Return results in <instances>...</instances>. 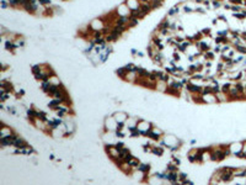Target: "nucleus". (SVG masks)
<instances>
[{
  "label": "nucleus",
  "instance_id": "f257e3e1",
  "mask_svg": "<svg viewBox=\"0 0 246 185\" xmlns=\"http://www.w3.org/2000/svg\"><path fill=\"white\" fill-rule=\"evenodd\" d=\"M137 126H138V128H139L142 136H145V133L148 132V131L153 128V125L152 123L144 121V120H142V118H138V125H137Z\"/></svg>",
  "mask_w": 246,
  "mask_h": 185
},
{
  "label": "nucleus",
  "instance_id": "f03ea898",
  "mask_svg": "<svg viewBox=\"0 0 246 185\" xmlns=\"http://www.w3.org/2000/svg\"><path fill=\"white\" fill-rule=\"evenodd\" d=\"M186 90H187L190 94H201L202 93V89L203 86L202 85H197V84H193V83H188V84L185 85Z\"/></svg>",
  "mask_w": 246,
  "mask_h": 185
},
{
  "label": "nucleus",
  "instance_id": "7ed1b4c3",
  "mask_svg": "<svg viewBox=\"0 0 246 185\" xmlns=\"http://www.w3.org/2000/svg\"><path fill=\"white\" fill-rule=\"evenodd\" d=\"M166 180L171 184L178 183V173L177 172H166Z\"/></svg>",
  "mask_w": 246,
  "mask_h": 185
},
{
  "label": "nucleus",
  "instance_id": "20e7f679",
  "mask_svg": "<svg viewBox=\"0 0 246 185\" xmlns=\"http://www.w3.org/2000/svg\"><path fill=\"white\" fill-rule=\"evenodd\" d=\"M13 146H14L15 148H25V147H28L30 145H28V143H27L25 140L22 138V137H20V136H19V137H17V138L14 141Z\"/></svg>",
  "mask_w": 246,
  "mask_h": 185
},
{
  "label": "nucleus",
  "instance_id": "39448f33",
  "mask_svg": "<svg viewBox=\"0 0 246 185\" xmlns=\"http://www.w3.org/2000/svg\"><path fill=\"white\" fill-rule=\"evenodd\" d=\"M13 132H14V131L11 130L9 126H6L5 123H3V122H1V126H0V137L9 136V135H11Z\"/></svg>",
  "mask_w": 246,
  "mask_h": 185
},
{
  "label": "nucleus",
  "instance_id": "423d86ee",
  "mask_svg": "<svg viewBox=\"0 0 246 185\" xmlns=\"http://www.w3.org/2000/svg\"><path fill=\"white\" fill-rule=\"evenodd\" d=\"M0 88H4L6 91L9 93H14V85L11 84L10 82H6L5 79H3L1 82H0Z\"/></svg>",
  "mask_w": 246,
  "mask_h": 185
},
{
  "label": "nucleus",
  "instance_id": "0eeeda50",
  "mask_svg": "<svg viewBox=\"0 0 246 185\" xmlns=\"http://www.w3.org/2000/svg\"><path fill=\"white\" fill-rule=\"evenodd\" d=\"M0 145H1L3 148L5 147H9V146H13V141H11L10 136H4V137H0Z\"/></svg>",
  "mask_w": 246,
  "mask_h": 185
},
{
  "label": "nucleus",
  "instance_id": "6e6552de",
  "mask_svg": "<svg viewBox=\"0 0 246 185\" xmlns=\"http://www.w3.org/2000/svg\"><path fill=\"white\" fill-rule=\"evenodd\" d=\"M125 4H127V6L130 10H137V9H139V6H140L139 0H127Z\"/></svg>",
  "mask_w": 246,
  "mask_h": 185
},
{
  "label": "nucleus",
  "instance_id": "1a4fd4ad",
  "mask_svg": "<svg viewBox=\"0 0 246 185\" xmlns=\"http://www.w3.org/2000/svg\"><path fill=\"white\" fill-rule=\"evenodd\" d=\"M116 74L119 77V78H122L123 80H125V79H127V75L129 74V72L125 69L124 67H122V68H118V69L116 70Z\"/></svg>",
  "mask_w": 246,
  "mask_h": 185
},
{
  "label": "nucleus",
  "instance_id": "9d476101",
  "mask_svg": "<svg viewBox=\"0 0 246 185\" xmlns=\"http://www.w3.org/2000/svg\"><path fill=\"white\" fill-rule=\"evenodd\" d=\"M137 170L143 173V174H148L149 170H150V164H149V163H140Z\"/></svg>",
  "mask_w": 246,
  "mask_h": 185
},
{
  "label": "nucleus",
  "instance_id": "9b49d317",
  "mask_svg": "<svg viewBox=\"0 0 246 185\" xmlns=\"http://www.w3.org/2000/svg\"><path fill=\"white\" fill-rule=\"evenodd\" d=\"M149 74H150V72H148L147 69H144L142 67H139V69H138V72H137V77H138V78H145V79H148L149 78Z\"/></svg>",
  "mask_w": 246,
  "mask_h": 185
},
{
  "label": "nucleus",
  "instance_id": "f8f14e48",
  "mask_svg": "<svg viewBox=\"0 0 246 185\" xmlns=\"http://www.w3.org/2000/svg\"><path fill=\"white\" fill-rule=\"evenodd\" d=\"M139 9L143 11L144 14L145 15H148L150 11L153 10V8H152V5H150V1L149 3H145V4H140V6H139Z\"/></svg>",
  "mask_w": 246,
  "mask_h": 185
},
{
  "label": "nucleus",
  "instance_id": "ddd939ff",
  "mask_svg": "<svg viewBox=\"0 0 246 185\" xmlns=\"http://www.w3.org/2000/svg\"><path fill=\"white\" fill-rule=\"evenodd\" d=\"M31 70H32V73H33V75H35V78H36V77H38L44 69L42 68V65H39V64H35V65H32Z\"/></svg>",
  "mask_w": 246,
  "mask_h": 185
},
{
  "label": "nucleus",
  "instance_id": "4468645a",
  "mask_svg": "<svg viewBox=\"0 0 246 185\" xmlns=\"http://www.w3.org/2000/svg\"><path fill=\"white\" fill-rule=\"evenodd\" d=\"M152 153L154 156H158V157H161L164 154V148L163 146H159V147H153L152 148Z\"/></svg>",
  "mask_w": 246,
  "mask_h": 185
},
{
  "label": "nucleus",
  "instance_id": "2eb2a0df",
  "mask_svg": "<svg viewBox=\"0 0 246 185\" xmlns=\"http://www.w3.org/2000/svg\"><path fill=\"white\" fill-rule=\"evenodd\" d=\"M16 48H17V45H16V43L11 42V41H6V42H5V50H8V51H10V52L14 53Z\"/></svg>",
  "mask_w": 246,
  "mask_h": 185
},
{
  "label": "nucleus",
  "instance_id": "dca6fc26",
  "mask_svg": "<svg viewBox=\"0 0 246 185\" xmlns=\"http://www.w3.org/2000/svg\"><path fill=\"white\" fill-rule=\"evenodd\" d=\"M113 117H115V120L117 122H127V118H128L127 115L122 114V112H121V114H115V115H113Z\"/></svg>",
  "mask_w": 246,
  "mask_h": 185
},
{
  "label": "nucleus",
  "instance_id": "f3484780",
  "mask_svg": "<svg viewBox=\"0 0 246 185\" xmlns=\"http://www.w3.org/2000/svg\"><path fill=\"white\" fill-rule=\"evenodd\" d=\"M167 85L172 86L173 89H177V90H180V91H181V89L185 86V85L182 84L181 82H176V80H172V82H170V83H169V84H167Z\"/></svg>",
  "mask_w": 246,
  "mask_h": 185
},
{
  "label": "nucleus",
  "instance_id": "a211bd4d",
  "mask_svg": "<svg viewBox=\"0 0 246 185\" xmlns=\"http://www.w3.org/2000/svg\"><path fill=\"white\" fill-rule=\"evenodd\" d=\"M165 93L169 94V95H173V96H178V95H180V90H177V89H173V88L170 86V85H167Z\"/></svg>",
  "mask_w": 246,
  "mask_h": 185
},
{
  "label": "nucleus",
  "instance_id": "6ab92c4d",
  "mask_svg": "<svg viewBox=\"0 0 246 185\" xmlns=\"http://www.w3.org/2000/svg\"><path fill=\"white\" fill-rule=\"evenodd\" d=\"M51 80L49 82H41V89H42V91L48 94V91H49V88H51Z\"/></svg>",
  "mask_w": 246,
  "mask_h": 185
},
{
  "label": "nucleus",
  "instance_id": "aec40b11",
  "mask_svg": "<svg viewBox=\"0 0 246 185\" xmlns=\"http://www.w3.org/2000/svg\"><path fill=\"white\" fill-rule=\"evenodd\" d=\"M234 86H235L236 89H238V91L241 94V95H244V94H246V90H245V84H242V83H240V82H236L235 84H234Z\"/></svg>",
  "mask_w": 246,
  "mask_h": 185
},
{
  "label": "nucleus",
  "instance_id": "412c9836",
  "mask_svg": "<svg viewBox=\"0 0 246 185\" xmlns=\"http://www.w3.org/2000/svg\"><path fill=\"white\" fill-rule=\"evenodd\" d=\"M202 95H209V94H213V86L212 84L211 85H204L202 89Z\"/></svg>",
  "mask_w": 246,
  "mask_h": 185
},
{
  "label": "nucleus",
  "instance_id": "4be33fe9",
  "mask_svg": "<svg viewBox=\"0 0 246 185\" xmlns=\"http://www.w3.org/2000/svg\"><path fill=\"white\" fill-rule=\"evenodd\" d=\"M231 86H233V84H231V83L228 82V83H224L223 85H220V89H221V91H223L224 94H226V95H228V93H229V90H230V88H231Z\"/></svg>",
  "mask_w": 246,
  "mask_h": 185
},
{
  "label": "nucleus",
  "instance_id": "5701e85b",
  "mask_svg": "<svg viewBox=\"0 0 246 185\" xmlns=\"http://www.w3.org/2000/svg\"><path fill=\"white\" fill-rule=\"evenodd\" d=\"M128 164H129V167H130V169H132V170H137V169H138V167H139V164H140V162H139L138 159H134V158H133V159H132Z\"/></svg>",
  "mask_w": 246,
  "mask_h": 185
},
{
  "label": "nucleus",
  "instance_id": "b1692460",
  "mask_svg": "<svg viewBox=\"0 0 246 185\" xmlns=\"http://www.w3.org/2000/svg\"><path fill=\"white\" fill-rule=\"evenodd\" d=\"M139 20H140V19H138V17H132V16H129L128 27H134V26H137L138 23H139Z\"/></svg>",
  "mask_w": 246,
  "mask_h": 185
},
{
  "label": "nucleus",
  "instance_id": "393cba45",
  "mask_svg": "<svg viewBox=\"0 0 246 185\" xmlns=\"http://www.w3.org/2000/svg\"><path fill=\"white\" fill-rule=\"evenodd\" d=\"M166 172H178V165H176L175 163H167Z\"/></svg>",
  "mask_w": 246,
  "mask_h": 185
},
{
  "label": "nucleus",
  "instance_id": "a878e982",
  "mask_svg": "<svg viewBox=\"0 0 246 185\" xmlns=\"http://www.w3.org/2000/svg\"><path fill=\"white\" fill-rule=\"evenodd\" d=\"M37 118H39L41 121H44V122H47V120H48V117H47V114H46L44 111H42V110L37 111Z\"/></svg>",
  "mask_w": 246,
  "mask_h": 185
},
{
  "label": "nucleus",
  "instance_id": "bb28decb",
  "mask_svg": "<svg viewBox=\"0 0 246 185\" xmlns=\"http://www.w3.org/2000/svg\"><path fill=\"white\" fill-rule=\"evenodd\" d=\"M163 3H164V1H161V0H152V1H150V5H152L153 9H158V8H160L161 5H163Z\"/></svg>",
  "mask_w": 246,
  "mask_h": 185
},
{
  "label": "nucleus",
  "instance_id": "cd10ccee",
  "mask_svg": "<svg viewBox=\"0 0 246 185\" xmlns=\"http://www.w3.org/2000/svg\"><path fill=\"white\" fill-rule=\"evenodd\" d=\"M204 77L206 75H203L202 73H198V72H197V73H195L191 77V79L192 80H203V79H204Z\"/></svg>",
  "mask_w": 246,
  "mask_h": 185
},
{
  "label": "nucleus",
  "instance_id": "c85d7f7f",
  "mask_svg": "<svg viewBox=\"0 0 246 185\" xmlns=\"http://www.w3.org/2000/svg\"><path fill=\"white\" fill-rule=\"evenodd\" d=\"M235 48H236V51L239 52V53H241V55H246V46H244V45H236L235 46Z\"/></svg>",
  "mask_w": 246,
  "mask_h": 185
},
{
  "label": "nucleus",
  "instance_id": "c756f323",
  "mask_svg": "<svg viewBox=\"0 0 246 185\" xmlns=\"http://www.w3.org/2000/svg\"><path fill=\"white\" fill-rule=\"evenodd\" d=\"M234 175H235L236 178H246V169H242V170H235Z\"/></svg>",
  "mask_w": 246,
  "mask_h": 185
},
{
  "label": "nucleus",
  "instance_id": "7c9ffc66",
  "mask_svg": "<svg viewBox=\"0 0 246 185\" xmlns=\"http://www.w3.org/2000/svg\"><path fill=\"white\" fill-rule=\"evenodd\" d=\"M203 55H204V58H206V59H211V61H213V59H214V56H215V55H214V52L209 51V50H208V51H206L204 53H203Z\"/></svg>",
  "mask_w": 246,
  "mask_h": 185
},
{
  "label": "nucleus",
  "instance_id": "2f4dec72",
  "mask_svg": "<svg viewBox=\"0 0 246 185\" xmlns=\"http://www.w3.org/2000/svg\"><path fill=\"white\" fill-rule=\"evenodd\" d=\"M242 75H244V74L241 73V72H240V73H238V74H235V75H231V77H230V79H231V80H234V82H239V80H241V79H242Z\"/></svg>",
  "mask_w": 246,
  "mask_h": 185
},
{
  "label": "nucleus",
  "instance_id": "473e14b6",
  "mask_svg": "<svg viewBox=\"0 0 246 185\" xmlns=\"http://www.w3.org/2000/svg\"><path fill=\"white\" fill-rule=\"evenodd\" d=\"M128 153H130L129 150H127L125 147H123V148H121V150H119V157H121V158H124Z\"/></svg>",
  "mask_w": 246,
  "mask_h": 185
},
{
  "label": "nucleus",
  "instance_id": "72a5a7b5",
  "mask_svg": "<svg viewBox=\"0 0 246 185\" xmlns=\"http://www.w3.org/2000/svg\"><path fill=\"white\" fill-rule=\"evenodd\" d=\"M109 56H110V55H107L106 52H104V53H100V56H99L100 62H101V63H105V62L107 61V58H109Z\"/></svg>",
  "mask_w": 246,
  "mask_h": 185
},
{
  "label": "nucleus",
  "instance_id": "f704fd0d",
  "mask_svg": "<svg viewBox=\"0 0 246 185\" xmlns=\"http://www.w3.org/2000/svg\"><path fill=\"white\" fill-rule=\"evenodd\" d=\"M187 159L190 160L191 163H197V162H196V154H195V152L188 153V154H187Z\"/></svg>",
  "mask_w": 246,
  "mask_h": 185
},
{
  "label": "nucleus",
  "instance_id": "c9c22d12",
  "mask_svg": "<svg viewBox=\"0 0 246 185\" xmlns=\"http://www.w3.org/2000/svg\"><path fill=\"white\" fill-rule=\"evenodd\" d=\"M188 178V174L187 173H178V183H182L185 179Z\"/></svg>",
  "mask_w": 246,
  "mask_h": 185
},
{
  "label": "nucleus",
  "instance_id": "e433bc0d",
  "mask_svg": "<svg viewBox=\"0 0 246 185\" xmlns=\"http://www.w3.org/2000/svg\"><path fill=\"white\" fill-rule=\"evenodd\" d=\"M178 11H180V9H178L177 6H173L172 9H170V10H169V13H167V15H169V16H173V15H176V14L178 13Z\"/></svg>",
  "mask_w": 246,
  "mask_h": 185
},
{
  "label": "nucleus",
  "instance_id": "4c0bfd02",
  "mask_svg": "<svg viewBox=\"0 0 246 185\" xmlns=\"http://www.w3.org/2000/svg\"><path fill=\"white\" fill-rule=\"evenodd\" d=\"M37 1L41 6H47V5H51L52 0H37Z\"/></svg>",
  "mask_w": 246,
  "mask_h": 185
},
{
  "label": "nucleus",
  "instance_id": "58836bf2",
  "mask_svg": "<svg viewBox=\"0 0 246 185\" xmlns=\"http://www.w3.org/2000/svg\"><path fill=\"white\" fill-rule=\"evenodd\" d=\"M115 136L116 137H119V138H123V137L125 136V133L123 132V130H116L115 131Z\"/></svg>",
  "mask_w": 246,
  "mask_h": 185
},
{
  "label": "nucleus",
  "instance_id": "ea45409f",
  "mask_svg": "<svg viewBox=\"0 0 246 185\" xmlns=\"http://www.w3.org/2000/svg\"><path fill=\"white\" fill-rule=\"evenodd\" d=\"M212 5H213L214 9H219L221 6V3H220V0H214V1L212 3Z\"/></svg>",
  "mask_w": 246,
  "mask_h": 185
},
{
  "label": "nucleus",
  "instance_id": "a19ab883",
  "mask_svg": "<svg viewBox=\"0 0 246 185\" xmlns=\"http://www.w3.org/2000/svg\"><path fill=\"white\" fill-rule=\"evenodd\" d=\"M133 158H134V157H133V154H130V153H128L127 156H125V157H124L123 159H124V162H125V163H129V162H130V160L133 159Z\"/></svg>",
  "mask_w": 246,
  "mask_h": 185
},
{
  "label": "nucleus",
  "instance_id": "79ce46f5",
  "mask_svg": "<svg viewBox=\"0 0 246 185\" xmlns=\"http://www.w3.org/2000/svg\"><path fill=\"white\" fill-rule=\"evenodd\" d=\"M113 145H115V147L117 148L118 151L121 150V148H123V147H124V143H123V142H121V141H119V142H116V143H113Z\"/></svg>",
  "mask_w": 246,
  "mask_h": 185
},
{
  "label": "nucleus",
  "instance_id": "37998d69",
  "mask_svg": "<svg viewBox=\"0 0 246 185\" xmlns=\"http://www.w3.org/2000/svg\"><path fill=\"white\" fill-rule=\"evenodd\" d=\"M6 110H8L9 112H10L11 115H17V111H16V110L14 109L13 106H8V107H6Z\"/></svg>",
  "mask_w": 246,
  "mask_h": 185
},
{
  "label": "nucleus",
  "instance_id": "c03bdc74",
  "mask_svg": "<svg viewBox=\"0 0 246 185\" xmlns=\"http://www.w3.org/2000/svg\"><path fill=\"white\" fill-rule=\"evenodd\" d=\"M152 148H153V147H150V145H143V150H144V152H150V153H152Z\"/></svg>",
  "mask_w": 246,
  "mask_h": 185
},
{
  "label": "nucleus",
  "instance_id": "a18cd8bd",
  "mask_svg": "<svg viewBox=\"0 0 246 185\" xmlns=\"http://www.w3.org/2000/svg\"><path fill=\"white\" fill-rule=\"evenodd\" d=\"M125 123L127 122H117V130H123L125 127Z\"/></svg>",
  "mask_w": 246,
  "mask_h": 185
},
{
  "label": "nucleus",
  "instance_id": "49530a36",
  "mask_svg": "<svg viewBox=\"0 0 246 185\" xmlns=\"http://www.w3.org/2000/svg\"><path fill=\"white\" fill-rule=\"evenodd\" d=\"M172 159H173V163H175L176 165H180V164H181V159H180V158H177V157H175V156H172Z\"/></svg>",
  "mask_w": 246,
  "mask_h": 185
},
{
  "label": "nucleus",
  "instance_id": "de8ad7c7",
  "mask_svg": "<svg viewBox=\"0 0 246 185\" xmlns=\"http://www.w3.org/2000/svg\"><path fill=\"white\" fill-rule=\"evenodd\" d=\"M181 184H185V185H193L195 183L192 181V180H190V179L187 178V179H185V180H183V181H182Z\"/></svg>",
  "mask_w": 246,
  "mask_h": 185
},
{
  "label": "nucleus",
  "instance_id": "09e8293b",
  "mask_svg": "<svg viewBox=\"0 0 246 185\" xmlns=\"http://www.w3.org/2000/svg\"><path fill=\"white\" fill-rule=\"evenodd\" d=\"M16 45H17V47H23V46H25V41H23V40H17Z\"/></svg>",
  "mask_w": 246,
  "mask_h": 185
},
{
  "label": "nucleus",
  "instance_id": "8fccbe9b",
  "mask_svg": "<svg viewBox=\"0 0 246 185\" xmlns=\"http://www.w3.org/2000/svg\"><path fill=\"white\" fill-rule=\"evenodd\" d=\"M133 67H134V64H133V63H128V64H125V65H124V68L127 69L128 72H129L132 68H133Z\"/></svg>",
  "mask_w": 246,
  "mask_h": 185
},
{
  "label": "nucleus",
  "instance_id": "3c124183",
  "mask_svg": "<svg viewBox=\"0 0 246 185\" xmlns=\"http://www.w3.org/2000/svg\"><path fill=\"white\" fill-rule=\"evenodd\" d=\"M172 56H173V61H180V55H178V52H175Z\"/></svg>",
  "mask_w": 246,
  "mask_h": 185
},
{
  "label": "nucleus",
  "instance_id": "603ef678",
  "mask_svg": "<svg viewBox=\"0 0 246 185\" xmlns=\"http://www.w3.org/2000/svg\"><path fill=\"white\" fill-rule=\"evenodd\" d=\"M204 65H206V68H211L212 67V61H211V59H207V62H206Z\"/></svg>",
  "mask_w": 246,
  "mask_h": 185
},
{
  "label": "nucleus",
  "instance_id": "864d4df0",
  "mask_svg": "<svg viewBox=\"0 0 246 185\" xmlns=\"http://www.w3.org/2000/svg\"><path fill=\"white\" fill-rule=\"evenodd\" d=\"M149 1H150V0H139L140 4H145V3H149Z\"/></svg>",
  "mask_w": 246,
  "mask_h": 185
},
{
  "label": "nucleus",
  "instance_id": "5fc2aeb1",
  "mask_svg": "<svg viewBox=\"0 0 246 185\" xmlns=\"http://www.w3.org/2000/svg\"><path fill=\"white\" fill-rule=\"evenodd\" d=\"M137 56H138V57H144V53H143V52H138Z\"/></svg>",
  "mask_w": 246,
  "mask_h": 185
},
{
  "label": "nucleus",
  "instance_id": "6e6d98bb",
  "mask_svg": "<svg viewBox=\"0 0 246 185\" xmlns=\"http://www.w3.org/2000/svg\"><path fill=\"white\" fill-rule=\"evenodd\" d=\"M130 53H132V55H137L138 52H137V50H132V51H130Z\"/></svg>",
  "mask_w": 246,
  "mask_h": 185
},
{
  "label": "nucleus",
  "instance_id": "4d7b16f0",
  "mask_svg": "<svg viewBox=\"0 0 246 185\" xmlns=\"http://www.w3.org/2000/svg\"><path fill=\"white\" fill-rule=\"evenodd\" d=\"M6 69H8V67H6V65H5V64H4V65H3V72H4V70H6Z\"/></svg>",
  "mask_w": 246,
  "mask_h": 185
},
{
  "label": "nucleus",
  "instance_id": "13d9d810",
  "mask_svg": "<svg viewBox=\"0 0 246 185\" xmlns=\"http://www.w3.org/2000/svg\"><path fill=\"white\" fill-rule=\"evenodd\" d=\"M245 90H246V84H245Z\"/></svg>",
  "mask_w": 246,
  "mask_h": 185
}]
</instances>
